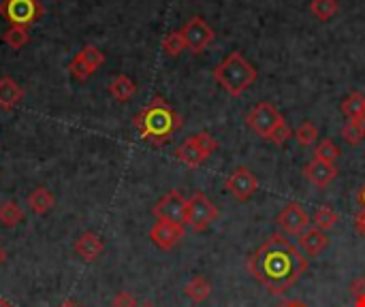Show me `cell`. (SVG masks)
<instances>
[{
  "instance_id": "1",
  "label": "cell",
  "mask_w": 365,
  "mask_h": 307,
  "mask_svg": "<svg viewBox=\"0 0 365 307\" xmlns=\"http://www.w3.org/2000/svg\"><path fill=\"white\" fill-rule=\"evenodd\" d=\"M248 271L272 295H282L308 271L306 256L284 235L276 233L248 259Z\"/></svg>"
},
{
  "instance_id": "2",
  "label": "cell",
  "mask_w": 365,
  "mask_h": 307,
  "mask_svg": "<svg viewBox=\"0 0 365 307\" xmlns=\"http://www.w3.org/2000/svg\"><path fill=\"white\" fill-rule=\"evenodd\" d=\"M133 126L139 130L141 139L150 141L152 145H165L182 128V118L163 96H154L133 118Z\"/></svg>"
},
{
  "instance_id": "3",
  "label": "cell",
  "mask_w": 365,
  "mask_h": 307,
  "mask_svg": "<svg viewBox=\"0 0 365 307\" xmlns=\"http://www.w3.org/2000/svg\"><path fill=\"white\" fill-rule=\"evenodd\" d=\"M214 79L229 96L237 98L257 81V68L240 51H233L214 68Z\"/></svg>"
},
{
  "instance_id": "4",
  "label": "cell",
  "mask_w": 365,
  "mask_h": 307,
  "mask_svg": "<svg viewBox=\"0 0 365 307\" xmlns=\"http://www.w3.org/2000/svg\"><path fill=\"white\" fill-rule=\"evenodd\" d=\"M45 13V6L38 0H2L0 17L9 21V26H32Z\"/></svg>"
},
{
  "instance_id": "5",
  "label": "cell",
  "mask_w": 365,
  "mask_h": 307,
  "mask_svg": "<svg viewBox=\"0 0 365 307\" xmlns=\"http://www.w3.org/2000/svg\"><path fill=\"white\" fill-rule=\"evenodd\" d=\"M218 214H220L218 207L203 192H195L186 203V224L195 233L207 231L210 224L218 218Z\"/></svg>"
},
{
  "instance_id": "6",
  "label": "cell",
  "mask_w": 365,
  "mask_h": 307,
  "mask_svg": "<svg viewBox=\"0 0 365 307\" xmlns=\"http://www.w3.org/2000/svg\"><path fill=\"white\" fill-rule=\"evenodd\" d=\"M180 32L184 36L186 49H190L192 53H201L214 41V30L212 26H207V21L201 15L190 17Z\"/></svg>"
},
{
  "instance_id": "7",
  "label": "cell",
  "mask_w": 365,
  "mask_h": 307,
  "mask_svg": "<svg viewBox=\"0 0 365 307\" xmlns=\"http://www.w3.org/2000/svg\"><path fill=\"white\" fill-rule=\"evenodd\" d=\"M280 122H284V118H282V113L272 105V103H259L250 113H248V118H246V124L257 132V135H261V137H269V132L280 124Z\"/></svg>"
},
{
  "instance_id": "8",
  "label": "cell",
  "mask_w": 365,
  "mask_h": 307,
  "mask_svg": "<svg viewBox=\"0 0 365 307\" xmlns=\"http://www.w3.org/2000/svg\"><path fill=\"white\" fill-rule=\"evenodd\" d=\"M186 199L182 197V192L171 190L167 192L152 209V214L156 216V220H167V222H175V224H186Z\"/></svg>"
},
{
  "instance_id": "9",
  "label": "cell",
  "mask_w": 365,
  "mask_h": 307,
  "mask_svg": "<svg viewBox=\"0 0 365 307\" xmlns=\"http://www.w3.org/2000/svg\"><path fill=\"white\" fill-rule=\"evenodd\" d=\"M184 224L167 222V220H156V224L150 231V239L156 248L160 250H173L182 239H184Z\"/></svg>"
},
{
  "instance_id": "10",
  "label": "cell",
  "mask_w": 365,
  "mask_h": 307,
  "mask_svg": "<svg viewBox=\"0 0 365 307\" xmlns=\"http://www.w3.org/2000/svg\"><path fill=\"white\" fill-rule=\"evenodd\" d=\"M278 227L287 233V235H295L299 237L304 231L310 229V218L306 214V209L297 203H289L280 214H278Z\"/></svg>"
},
{
  "instance_id": "11",
  "label": "cell",
  "mask_w": 365,
  "mask_h": 307,
  "mask_svg": "<svg viewBox=\"0 0 365 307\" xmlns=\"http://www.w3.org/2000/svg\"><path fill=\"white\" fill-rule=\"evenodd\" d=\"M227 190L237 199V201H248V199H252V194L259 190V182H257V177L248 171V169H244V167H240V169H235L229 177H227Z\"/></svg>"
},
{
  "instance_id": "12",
  "label": "cell",
  "mask_w": 365,
  "mask_h": 307,
  "mask_svg": "<svg viewBox=\"0 0 365 307\" xmlns=\"http://www.w3.org/2000/svg\"><path fill=\"white\" fill-rule=\"evenodd\" d=\"M308 182L314 186V188H327L336 177H338V169L334 162H323L319 158H312L306 169H304Z\"/></svg>"
},
{
  "instance_id": "13",
  "label": "cell",
  "mask_w": 365,
  "mask_h": 307,
  "mask_svg": "<svg viewBox=\"0 0 365 307\" xmlns=\"http://www.w3.org/2000/svg\"><path fill=\"white\" fill-rule=\"evenodd\" d=\"M73 250H75V254H77L83 263H94V261L103 254L105 244H103V239H101L94 231H86V233H81V235L75 239Z\"/></svg>"
},
{
  "instance_id": "14",
  "label": "cell",
  "mask_w": 365,
  "mask_h": 307,
  "mask_svg": "<svg viewBox=\"0 0 365 307\" xmlns=\"http://www.w3.org/2000/svg\"><path fill=\"white\" fill-rule=\"evenodd\" d=\"M299 246L304 248L308 256H319L329 246V239L323 231H319L317 227H310L308 231L299 235Z\"/></svg>"
},
{
  "instance_id": "15",
  "label": "cell",
  "mask_w": 365,
  "mask_h": 307,
  "mask_svg": "<svg viewBox=\"0 0 365 307\" xmlns=\"http://www.w3.org/2000/svg\"><path fill=\"white\" fill-rule=\"evenodd\" d=\"M24 98V88L13 79V77H2L0 79V109H13L21 103Z\"/></svg>"
},
{
  "instance_id": "16",
  "label": "cell",
  "mask_w": 365,
  "mask_h": 307,
  "mask_svg": "<svg viewBox=\"0 0 365 307\" xmlns=\"http://www.w3.org/2000/svg\"><path fill=\"white\" fill-rule=\"evenodd\" d=\"M175 156H178V160H180V162H184V165H186V167H190V169L201 167V165H203V160H205V154H203V152H201V147L197 145L195 137L186 139V141L175 150Z\"/></svg>"
},
{
  "instance_id": "17",
  "label": "cell",
  "mask_w": 365,
  "mask_h": 307,
  "mask_svg": "<svg viewBox=\"0 0 365 307\" xmlns=\"http://www.w3.org/2000/svg\"><path fill=\"white\" fill-rule=\"evenodd\" d=\"M53 205H56V197L45 186H38L28 194V209L36 216L47 214Z\"/></svg>"
},
{
  "instance_id": "18",
  "label": "cell",
  "mask_w": 365,
  "mask_h": 307,
  "mask_svg": "<svg viewBox=\"0 0 365 307\" xmlns=\"http://www.w3.org/2000/svg\"><path fill=\"white\" fill-rule=\"evenodd\" d=\"M135 92H137V85H135V81H133L128 75H118V77L109 83V94H111L115 100H120V103L130 100V98L135 96Z\"/></svg>"
},
{
  "instance_id": "19",
  "label": "cell",
  "mask_w": 365,
  "mask_h": 307,
  "mask_svg": "<svg viewBox=\"0 0 365 307\" xmlns=\"http://www.w3.org/2000/svg\"><path fill=\"white\" fill-rule=\"evenodd\" d=\"M184 293H186V297H188L190 301H195V303H203V301L212 295V284H210L205 278L197 276V278H192V280L186 284Z\"/></svg>"
},
{
  "instance_id": "20",
  "label": "cell",
  "mask_w": 365,
  "mask_h": 307,
  "mask_svg": "<svg viewBox=\"0 0 365 307\" xmlns=\"http://www.w3.org/2000/svg\"><path fill=\"white\" fill-rule=\"evenodd\" d=\"M24 222V209L15 201H4L0 205V224L4 229H13Z\"/></svg>"
},
{
  "instance_id": "21",
  "label": "cell",
  "mask_w": 365,
  "mask_h": 307,
  "mask_svg": "<svg viewBox=\"0 0 365 307\" xmlns=\"http://www.w3.org/2000/svg\"><path fill=\"white\" fill-rule=\"evenodd\" d=\"M2 41H4L11 49L19 51V49L26 47L28 41H30L28 28H24V26H9V30L2 34Z\"/></svg>"
},
{
  "instance_id": "22",
  "label": "cell",
  "mask_w": 365,
  "mask_h": 307,
  "mask_svg": "<svg viewBox=\"0 0 365 307\" xmlns=\"http://www.w3.org/2000/svg\"><path fill=\"white\" fill-rule=\"evenodd\" d=\"M310 11L317 19L327 21V19L336 17V13L340 11V4H338V0H312Z\"/></svg>"
},
{
  "instance_id": "23",
  "label": "cell",
  "mask_w": 365,
  "mask_h": 307,
  "mask_svg": "<svg viewBox=\"0 0 365 307\" xmlns=\"http://www.w3.org/2000/svg\"><path fill=\"white\" fill-rule=\"evenodd\" d=\"M365 107V96L361 92H353V94H349L346 98H344V103H342V113L349 118V120H357L359 115H361V111H364Z\"/></svg>"
},
{
  "instance_id": "24",
  "label": "cell",
  "mask_w": 365,
  "mask_h": 307,
  "mask_svg": "<svg viewBox=\"0 0 365 307\" xmlns=\"http://www.w3.org/2000/svg\"><path fill=\"white\" fill-rule=\"evenodd\" d=\"M340 135L349 145H359L365 139V128L359 124V120H346Z\"/></svg>"
},
{
  "instance_id": "25",
  "label": "cell",
  "mask_w": 365,
  "mask_h": 307,
  "mask_svg": "<svg viewBox=\"0 0 365 307\" xmlns=\"http://www.w3.org/2000/svg\"><path fill=\"white\" fill-rule=\"evenodd\" d=\"M184 49H186V43H184V36H182L180 30H178V32H169V34L163 38V51H165L167 56L178 58Z\"/></svg>"
},
{
  "instance_id": "26",
  "label": "cell",
  "mask_w": 365,
  "mask_h": 307,
  "mask_svg": "<svg viewBox=\"0 0 365 307\" xmlns=\"http://www.w3.org/2000/svg\"><path fill=\"white\" fill-rule=\"evenodd\" d=\"M338 220H340V216H338L331 207H321V209L317 212V216H314V227H317L319 231L327 233V231H331V229L338 224Z\"/></svg>"
},
{
  "instance_id": "27",
  "label": "cell",
  "mask_w": 365,
  "mask_h": 307,
  "mask_svg": "<svg viewBox=\"0 0 365 307\" xmlns=\"http://www.w3.org/2000/svg\"><path fill=\"white\" fill-rule=\"evenodd\" d=\"M338 156H340V147L331 139H323L314 150V158H319L323 162H336Z\"/></svg>"
},
{
  "instance_id": "28",
  "label": "cell",
  "mask_w": 365,
  "mask_h": 307,
  "mask_svg": "<svg viewBox=\"0 0 365 307\" xmlns=\"http://www.w3.org/2000/svg\"><path fill=\"white\" fill-rule=\"evenodd\" d=\"M79 53H81L83 62L88 64V68H90L92 73H96V68L105 62V53H103L96 45H86Z\"/></svg>"
},
{
  "instance_id": "29",
  "label": "cell",
  "mask_w": 365,
  "mask_h": 307,
  "mask_svg": "<svg viewBox=\"0 0 365 307\" xmlns=\"http://www.w3.org/2000/svg\"><path fill=\"white\" fill-rule=\"evenodd\" d=\"M68 73L73 75V79H77V81H86L90 75H94L90 68H88V64L83 62V58H81V53L77 51V56L68 62Z\"/></svg>"
},
{
  "instance_id": "30",
  "label": "cell",
  "mask_w": 365,
  "mask_h": 307,
  "mask_svg": "<svg viewBox=\"0 0 365 307\" xmlns=\"http://www.w3.org/2000/svg\"><path fill=\"white\" fill-rule=\"evenodd\" d=\"M317 137H319V128H317L312 122H304V124L297 128V141H299L304 147L312 145V143L317 141Z\"/></svg>"
},
{
  "instance_id": "31",
  "label": "cell",
  "mask_w": 365,
  "mask_h": 307,
  "mask_svg": "<svg viewBox=\"0 0 365 307\" xmlns=\"http://www.w3.org/2000/svg\"><path fill=\"white\" fill-rule=\"evenodd\" d=\"M195 141H197V145L201 147V152L205 154V158H210V156L218 150V141H216L210 132H205V130L197 132V135H195Z\"/></svg>"
},
{
  "instance_id": "32",
  "label": "cell",
  "mask_w": 365,
  "mask_h": 307,
  "mask_svg": "<svg viewBox=\"0 0 365 307\" xmlns=\"http://www.w3.org/2000/svg\"><path fill=\"white\" fill-rule=\"evenodd\" d=\"M291 137H293V130L289 128V124H287V122H280V124L269 132V137H267V139H269L274 145H284Z\"/></svg>"
},
{
  "instance_id": "33",
  "label": "cell",
  "mask_w": 365,
  "mask_h": 307,
  "mask_svg": "<svg viewBox=\"0 0 365 307\" xmlns=\"http://www.w3.org/2000/svg\"><path fill=\"white\" fill-rule=\"evenodd\" d=\"M111 306L113 307H139L137 306V299H135L130 293H120V295H115V297H113V301H111Z\"/></svg>"
},
{
  "instance_id": "34",
  "label": "cell",
  "mask_w": 365,
  "mask_h": 307,
  "mask_svg": "<svg viewBox=\"0 0 365 307\" xmlns=\"http://www.w3.org/2000/svg\"><path fill=\"white\" fill-rule=\"evenodd\" d=\"M351 293H353V297H355V299L365 297V278H357V280H353V284H351Z\"/></svg>"
},
{
  "instance_id": "35",
  "label": "cell",
  "mask_w": 365,
  "mask_h": 307,
  "mask_svg": "<svg viewBox=\"0 0 365 307\" xmlns=\"http://www.w3.org/2000/svg\"><path fill=\"white\" fill-rule=\"evenodd\" d=\"M355 227H357V233L365 239V209H361L355 218Z\"/></svg>"
},
{
  "instance_id": "36",
  "label": "cell",
  "mask_w": 365,
  "mask_h": 307,
  "mask_svg": "<svg viewBox=\"0 0 365 307\" xmlns=\"http://www.w3.org/2000/svg\"><path fill=\"white\" fill-rule=\"evenodd\" d=\"M278 307H308L306 303H302V301H297V299H291V301H282Z\"/></svg>"
},
{
  "instance_id": "37",
  "label": "cell",
  "mask_w": 365,
  "mask_h": 307,
  "mask_svg": "<svg viewBox=\"0 0 365 307\" xmlns=\"http://www.w3.org/2000/svg\"><path fill=\"white\" fill-rule=\"evenodd\" d=\"M6 256H9V254H6V250H4V248L0 246V267H2L4 263H6Z\"/></svg>"
},
{
  "instance_id": "38",
  "label": "cell",
  "mask_w": 365,
  "mask_h": 307,
  "mask_svg": "<svg viewBox=\"0 0 365 307\" xmlns=\"http://www.w3.org/2000/svg\"><path fill=\"white\" fill-rule=\"evenodd\" d=\"M359 203H361V209H365V184L364 188H361V192H359Z\"/></svg>"
},
{
  "instance_id": "39",
  "label": "cell",
  "mask_w": 365,
  "mask_h": 307,
  "mask_svg": "<svg viewBox=\"0 0 365 307\" xmlns=\"http://www.w3.org/2000/svg\"><path fill=\"white\" fill-rule=\"evenodd\" d=\"M355 307H365V297H359V299H355Z\"/></svg>"
},
{
  "instance_id": "40",
  "label": "cell",
  "mask_w": 365,
  "mask_h": 307,
  "mask_svg": "<svg viewBox=\"0 0 365 307\" xmlns=\"http://www.w3.org/2000/svg\"><path fill=\"white\" fill-rule=\"evenodd\" d=\"M357 120H359V124H361V126L365 128V107H364V111H361V115H359Z\"/></svg>"
},
{
  "instance_id": "41",
  "label": "cell",
  "mask_w": 365,
  "mask_h": 307,
  "mask_svg": "<svg viewBox=\"0 0 365 307\" xmlns=\"http://www.w3.org/2000/svg\"><path fill=\"white\" fill-rule=\"evenodd\" d=\"M0 307H13V306H11V303H9L6 299H2V297H0Z\"/></svg>"
},
{
  "instance_id": "42",
  "label": "cell",
  "mask_w": 365,
  "mask_h": 307,
  "mask_svg": "<svg viewBox=\"0 0 365 307\" xmlns=\"http://www.w3.org/2000/svg\"><path fill=\"white\" fill-rule=\"evenodd\" d=\"M60 307H77V306H75L73 301H64V303H62V306H60Z\"/></svg>"
},
{
  "instance_id": "43",
  "label": "cell",
  "mask_w": 365,
  "mask_h": 307,
  "mask_svg": "<svg viewBox=\"0 0 365 307\" xmlns=\"http://www.w3.org/2000/svg\"><path fill=\"white\" fill-rule=\"evenodd\" d=\"M139 307H154V303H150V301H145V303H141Z\"/></svg>"
}]
</instances>
